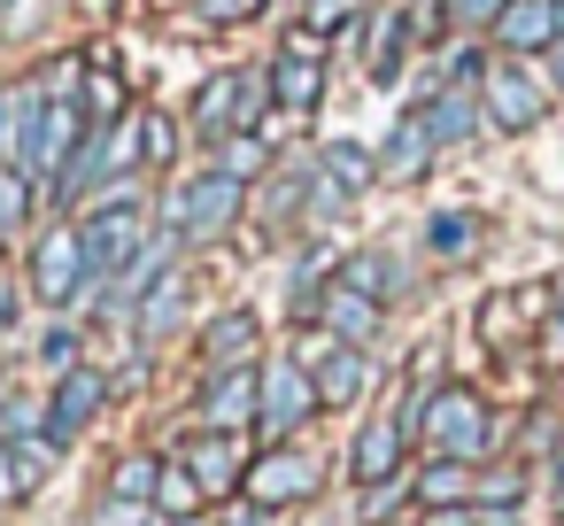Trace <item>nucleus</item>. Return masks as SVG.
Returning <instances> with one entry per match:
<instances>
[{
	"label": "nucleus",
	"instance_id": "a19ab883",
	"mask_svg": "<svg viewBox=\"0 0 564 526\" xmlns=\"http://www.w3.org/2000/svg\"><path fill=\"white\" fill-rule=\"evenodd\" d=\"M549 356H564V310H556V325H549Z\"/></svg>",
	"mask_w": 564,
	"mask_h": 526
},
{
	"label": "nucleus",
	"instance_id": "dca6fc26",
	"mask_svg": "<svg viewBox=\"0 0 564 526\" xmlns=\"http://www.w3.org/2000/svg\"><path fill=\"white\" fill-rule=\"evenodd\" d=\"M433 148H441V140H433V125H425V117H402V125H394V140L379 148V179H417V171L433 163Z\"/></svg>",
	"mask_w": 564,
	"mask_h": 526
},
{
	"label": "nucleus",
	"instance_id": "f03ea898",
	"mask_svg": "<svg viewBox=\"0 0 564 526\" xmlns=\"http://www.w3.org/2000/svg\"><path fill=\"white\" fill-rule=\"evenodd\" d=\"M479 109H487L495 132H533V125L549 117V78H533L518 55H510V63H487V78H479Z\"/></svg>",
	"mask_w": 564,
	"mask_h": 526
},
{
	"label": "nucleus",
	"instance_id": "37998d69",
	"mask_svg": "<svg viewBox=\"0 0 564 526\" xmlns=\"http://www.w3.org/2000/svg\"><path fill=\"white\" fill-rule=\"evenodd\" d=\"M556 511H564V464H556Z\"/></svg>",
	"mask_w": 564,
	"mask_h": 526
},
{
	"label": "nucleus",
	"instance_id": "72a5a7b5",
	"mask_svg": "<svg viewBox=\"0 0 564 526\" xmlns=\"http://www.w3.org/2000/svg\"><path fill=\"white\" fill-rule=\"evenodd\" d=\"M94 526H155V503H140V495H109V503L94 511Z\"/></svg>",
	"mask_w": 564,
	"mask_h": 526
},
{
	"label": "nucleus",
	"instance_id": "412c9836",
	"mask_svg": "<svg viewBox=\"0 0 564 526\" xmlns=\"http://www.w3.org/2000/svg\"><path fill=\"white\" fill-rule=\"evenodd\" d=\"M178 310H186V279H178V271H163V279L140 294V333H148V341H163V333L178 325Z\"/></svg>",
	"mask_w": 564,
	"mask_h": 526
},
{
	"label": "nucleus",
	"instance_id": "f3484780",
	"mask_svg": "<svg viewBox=\"0 0 564 526\" xmlns=\"http://www.w3.org/2000/svg\"><path fill=\"white\" fill-rule=\"evenodd\" d=\"M371 395V364H364V348H333L325 364H317V402H364Z\"/></svg>",
	"mask_w": 564,
	"mask_h": 526
},
{
	"label": "nucleus",
	"instance_id": "c9c22d12",
	"mask_svg": "<svg viewBox=\"0 0 564 526\" xmlns=\"http://www.w3.org/2000/svg\"><path fill=\"white\" fill-rule=\"evenodd\" d=\"M40 356L70 372V364H78V325H47V341H40Z\"/></svg>",
	"mask_w": 564,
	"mask_h": 526
},
{
	"label": "nucleus",
	"instance_id": "2f4dec72",
	"mask_svg": "<svg viewBox=\"0 0 564 526\" xmlns=\"http://www.w3.org/2000/svg\"><path fill=\"white\" fill-rule=\"evenodd\" d=\"M364 17V0H302V24L310 32H340V24H356Z\"/></svg>",
	"mask_w": 564,
	"mask_h": 526
},
{
	"label": "nucleus",
	"instance_id": "58836bf2",
	"mask_svg": "<svg viewBox=\"0 0 564 526\" xmlns=\"http://www.w3.org/2000/svg\"><path fill=\"white\" fill-rule=\"evenodd\" d=\"M549 86H556V94H564V40H556V47H549Z\"/></svg>",
	"mask_w": 564,
	"mask_h": 526
},
{
	"label": "nucleus",
	"instance_id": "423d86ee",
	"mask_svg": "<svg viewBox=\"0 0 564 526\" xmlns=\"http://www.w3.org/2000/svg\"><path fill=\"white\" fill-rule=\"evenodd\" d=\"M433 457H487V402L471 395V387H441L433 395V410H425V433H417Z\"/></svg>",
	"mask_w": 564,
	"mask_h": 526
},
{
	"label": "nucleus",
	"instance_id": "e433bc0d",
	"mask_svg": "<svg viewBox=\"0 0 564 526\" xmlns=\"http://www.w3.org/2000/svg\"><path fill=\"white\" fill-rule=\"evenodd\" d=\"M448 9H456V24H471V32L487 24V32H495V17L510 9V0H448Z\"/></svg>",
	"mask_w": 564,
	"mask_h": 526
},
{
	"label": "nucleus",
	"instance_id": "4468645a",
	"mask_svg": "<svg viewBox=\"0 0 564 526\" xmlns=\"http://www.w3.org/2000/svg\"><path fill=\"white\" fill-rule=\"evenodd\" d=\"M402 441H410V433H402L394 418H371V426L348 441V480H356V487H387L394 464H402Z\"/></svg>",
	"mask_w": 564,
	"mask_h": 526
},
{
	"label": "nucleus",
	"instance_id": "2eb2a0df",
	"mask_svg": "<svg viewBox=\"0 0 564 526\" xmlns=\"http://www.w3.org/2000/svg\"><path fill=\"white\" fill-rule=\"evenodd\" d=\"M317 318L333 325V341L340 348H364L371 333H379V294H364V287H333V294H317Z\"/></svg>",
	"mask_w": 564,
	"mask_h": 526
},
{
	"label": "nucleus",
	"instance_id": "5701e85b",
	"mask_svg": "<svg viewBox=\"0 0 564 526\" xmlns=\"http://www.w3.org/2000/svg\"><path fill=\"white\" fill-rule=\"evenodd\" d=\"M425 125H433V140H464V132L479 125V101H471V86H448V94H433Z\"/></svg>",
	"mask_w": 564,
	"mask_h": 526
},
{
	"label": "nucleus",
	"instance_id": "ea45409f",
	"mask_svg": "<svg viewBox=\"0 0 564 526\" xmlns=\"http://www.w3.org/2000/svg\"><path fill=\"white\" fill-rule=\"evenodd\" d=\"M9 318H17V287L0 279V333H9Z\"/></svg>",
	"mask_w": 564,
	"mask_h": 526
},
{
	"label": "nucleus",
	"instance_id": "7ed1b4c3",
	"mask_svg": "<svg viewBox=\"0 0 564 526\" xmlns=\"http://www.w3.org/2000/svg\"><path fill=\"white\" fill-rule=\"evenodd\" d=\"M263 101H271V71H263V78H256V71H225V78H209V86H202L194 125H202L209 140H232V132H256Z\"/></svg>",
	"mask_w": 564,
	"mask_h": 526
},
{
	"label": "nucleus",
	"instance_id": "6e6552de",
	"mask_svg": "<svg viewBox=\"0 0 564 526\" xmlns=\"http://www.w3.org/2000/svg\"><path fill=\"white\" fill-rule=\"evenodd\" d=\"M32 287H40L55 310H70V302L94 287V264H86V233H78V225H55V233L32 248Z\"/></svg>",
	"mask_w": 564,
	"mask_h": 526
},
{
	"label": "nucleus",
	"instance_id": "aec40b11",
	"mask_svg": "<svg viewBox=\"0 0 564 526\" xmlns=\"http://www.w3.org/2000/svg\"><path fill=\"white\" fill-rule=\"evenodd\" d=\"M402 32H410V9H371V47H364V71H371V78H394Z\"/></svg>",
	"mask_w": 564,
	"mask_h": 526
},
{
	"label": "nucleus",
	"instance_id": "0eeeda50",
	"mask_svg": "<svg viewBox=\"0 0 564 526\" xmlns=\"http://www.w3.org/2000/svg\"><path fill=\"white\" fill-rule=\"evenodd\" d=\"M271 101L279 109H294V117H310L317 101H325V32H286V47H279V63H271Z\"/></svg>",
	"mask_w": 564,
	"mask_h": 526
},
{
	"label": "nucleus",
	"instance_id": "bb28decb",
	"mask_svg": "<svg viewBox=\"0 0 564 526\" xmlns=\"http://www.w3.org/2000/svg\"><path fill=\"white\" fill-rule=\"evenodd\" d=\"M263 163H271L263 132H232V140H217V171H232V179H256Z\"/></svg>",
	"mask_w": 564,
	"mask_h": 526
},
{
	"label": "nucleus",
	"instance_id": "393cba45",
	"mask_svg": "<svg viewBox=\"0 0 564 526\" xmlns=\"http://www.w3.org/2000/svg\"><path fill=\"white\" fill-rule=\"evenodd\" d=\"M202 480H194V464H163V487H155V511H171V518H202Z\"/></svg>",
	"mask_w": 564,
	"mask_h": 526
},
{
	"label": "nucleus",
	"instance_id": "473e14b6",
	"mask_svg": "<svg viewBox=\"0 0 564 526\" xmlns=\"http://www.w3.org/2000/svg\"><path fill=\"white\" fill-rule=\"evenodd\" d=\"M78 101H86V117H101V125H109V117H117V109H124V78H109V71H94V78H86V94H78Z\"/></svg>",
	"mask_w": 564,
	"mask_h": 526
},
{
	"label": "nucleus",
	"instance_id": "1a4fd4ad",
	"mask_svg": "<svg viewBox=\"0 0 564 526\" xmlns=\"http://www.w3.org/2000/svg\"><path fill=\"white\" fill-rule=\"evenodd\" d=\"M310 410H317V372H302V356L271 364V372H263V418H256V426H263L271 441H286Z\"/></svg>",
	"mask_w": 564,
	"mask_h": 526
},
{
	"label": "nucleus",
	"instance_id": "39448f33",
	"mask_svg": "<svg viewBox=\"0 0 564 526\" xmlns=\"http://www.w3.org/2000/svg\"><path fill=\"white\" fill-rule=\"evenodd\" d=\"M78 233H86V264H94V279H109L117 264H132V256L148 248V210H140L132 194H109Z\"/></svg>",
	"mask_w": 564,
	"mask_h": 526
},
{
	"label": "nucleus",
	"instance_id": "c03bdc74",
	"mask_svg": "<svg viewBox=\"0 0 564 526\" xmlns=\"http://www.w3.org/2000/svg\"><path fill=\"white\" fill-rule=\"evenodd\" d=\"M178 526H209V518H178Z\"/></svg>",
	"mask_w": 564,
	"mask_h": 526
},
{
	"label": "nucleus",
	"instance_id": "20e7f679",
	"mask_svg": "<svg viewBox=\"0 0 564 526\" xmlns=\"http://www.w3.org/2000/svg\"><path fill=\"white\" fill-rule=\"evenodd\" d=\"M78 148H86V101L78 94H47V109L32 117V140H24V171L32 179H63Z\"/></svg>",
	"mask_w": 564,
	"mask_h": 526
},
{
	"label": "nucleus",
	"instance_id": "f704fd0d",
	"mask_svg": "<svg viewBox=\"0 0 564 526\" xmlns=\"http://www.w3.org/2000/svg\"><path fill=\"white\" fill-rule=\"evenodd\" d=\"M441 256H456V248H471V217H433V233H425Z\"/></svg>",
	"mask_w": 564,
	"mask_h": 526
},
{
	"label": "nucleus",
	"instance_id": "c85d7f7f",
	"mask_svg": "<svg viewBox=\"0 0 564 526\" xmlns=\"http://www.w3.org/2000/svg\"><path fill=\"white\" fill-rule=\"evenodd\" d=\"M24 210H32V171H0V240H9L17 225H24Z\"/></svg>",
	"mask_w": 564,
	"mask_h": 526
},
{
	"label": "nucleus",
	"instance_id": "6ab92c4d",
	"mask_svg": "<svg viewBox=\"0 0 564 526\" xmlns=\"http://www.w3.org/2000/svg\"><path fill=\"white\" fill-rule=\"evenodd\" d=\"M417 503H433V511H448V503H479V480L464 472V457H433V464L417 472Z\"/></svg>",
	"mask_w": 564,
	"mask_h": 526
},
{
	"label": "nucleus",
	"instance_id": "4be33fe9",
	"mask_svg": "<svg viewBox=\"0 0 564 526\" xmlns=\"http://www.w3.org/2000/svg\"><path fill=\"white\" fill-rule=\"evenodd\" d=\"M248 348H256V318L248 310H225L217 325H209V341H202V356L225 372V364H248Z\"/></svg>",
	"mask_w": 564,
	"mask_h": 526
},
{
	"label": "nucleus",
	"instance_id": "a878e982",
	"mask_svg": "<svg viewBox=\"0 0 564 526\" xmlns=\"http://www.w3.org/2000/svg\"><path fill=\"white\" fill-rule=\"evenodd\" d=\"M325 171H333L348 194H364V186L379 179V155H371V148H356V140H333V148H325Z\"/></svg>",
	"mask_w": 564,
	"mask_h": 526
},
{
	"label": "nucleus",
	"instance_id": "a211bd4d",
	"mask_svg": "<svg viewBox=\"0 0 564 526\" xmlns=\"http://www.w3.org/2000/svg\"><path fill=\"white\" fill-rule=\"evenodd\" d=\"M186 464H194V480L217 495V487H232V480H248V464H240V441L232 433H202L194 449H186Z\"/></svg>",
	"mask_w": 564,
	"mask_h": 526
},
{
	"label": "nucleus",
	"instance_id": "4c0bfd02",
	"mask_svg": "<svg viewBox=\"0 0 564 526\" xmlns=\"http://www.w3.org/2000/svg\"><path fill=\"white\" fill-rule=\"evenodd\" d=\"M340 279H348V287H364V294H387V264H379V256H356Z\"/></svg>",
	"mask_w": 564,
	"mask_h": 526
},
{
	"label": "nucleus",
	"instance_id": "7c9ffc66",
	"mask_svg": "<svg viewBox=\"0 0 564 526\" xmlns=\"http://www.w3.org/2000/svg\"><path fill=\"white\" fill-rule=\"evenodd\" d=\"M32 433H47V410L40 402H0V441H32Z\"/></svg>",
	"mask_w": 564,
	"mask_h": 526
},
{
	"label": "nucleus",
	"instance_id": "cd10ccee",
	"mask_svg": "<svg viewBox=\"0 0 564 526\" xmlns=\"http://www.w3.org/2000/svg\"><path fill=\"white\" fill-rule=\"evenodd\" d=\"M171 155H178V125H171L163 109H148V117H140V163H148V171H163Z\"/></svg>",
	"mask_w": 564,
	"mask_h": 526
},
{
	"label": "nucleus",
	"instance_id": "ddd939ff",
	"mask_svg": "<svg viewBox=\"0 0 564 526\" xmlns=\"http://www.w3.org/2000/svg\"><path fill=\"white\" fill-rule=\"evenodd\" d=\"M101 402H109V379L86 372V364H70V372L55 379V395H47V433H55V441H78Z\"/></svg>",
	"mask_w": 564,
	"mask_h": 526
},
{
	"label": "nucleus",
	"instance_id": "9d476101",
	"mask_svg": "<svg viewBox=\"0 0 564 526\" xmlns=\"http://www.w3.org/2000/svg\"><path fill=\"white\" fill-rule=\"evenodd\" d=\"M310 487H317V464H310V449H271V457H256V464H248V480H240V495H248L256 511L302 503Z\"/></svg>",
	"mask_w": 564,
	"mask_h": 526
},
{
	"label": "nucleus",
	"instance_id": "f257e3e1",
	"mask_svg": "<svg viewBox=\"0 0 564 526\" xmlns=\"http://www.w3.org/2000/svg\"><path fill=\"white\" fill-rule=\"evenodd\" d=\"M240 202H248V179H232V171H202V179H186L178 194H171V233H186V240H217L232 217H240Z\"/></svg>",
	"mask_w": 564,
	"mask_h": 526
},
{
	"label": "nucleus",
	"instance_id": "c756f323",
	"mask_svg": "<svg viewBox=\"0 0 564 526\" xmlns=\"http://www.w3.org/2000/svg\"><path fill=\"white\" fill-rule=\"evenodd\" d=\"M155 487H163V464L155 457H124L117 480H109V495H140V503H155Z\"/></svg>",
	"mask_w": 564,
	"mask_h": 526
},
{
	"label": "nucleus",
	"instance_id": "9b49d317",
	"mask_svg": "<svg viewBox=\"0 0 564 526\" xmlns=\"http://www.w3.org/2000/svg\"><path fill=\"white\" fill-rule=\"evenodd\" d=\"M256 418H263V372L225 364V372L209 379V395H202V426H209V433H240V426H256Z\"/></svg>",
	"mask_w": 564,
	"mask_h": 526
},
{
	"label": "nucleus",
	"instance_id": "b1692460",
	"mask_svg": "<svg viewBox=\"0 0 564 526\" xmlns=\"http://www.w3.org/2000/svg\"><path fill=\"white\" fill-rule=\"evenodd\" d=\"M163 264H171V240H148V248H140V256H132V264L117 271V287H109V302H140V294H148V287L163 279Z\"/></svg>",
	"mask_w": 564,
	"mask_h": 526
},
{
	"label": "nucleus",
	"instance_id": "79ce46f5",
	"mask_svg": "<svg viewBox=\"0 0 564 526\" xmlns=\"http://www.w3.org/2000/svg\"><path fill=\"white\" fill-rule=\"evenodd\" d=\"M240 526H271V511H248V518H240Z\"/></svg>",
	"mask_w": 564,
	"mask_h": 526
},
{
	"label": "nucleus",
	"instance_id": "f8f14e48",
	"mask_svg": "<svg viewBox=\"0 0 564 526\" xmlns=\"http://www.w3.org/2000/svg\"><path fill=\"white\" fill-rule=\"evenodd\" d=\"M564 40V0H510L495 17V47L502 55H549Z\"/></svg>",
	"mask_w": 564,
	"mask_h": 526
}]
</instances>
